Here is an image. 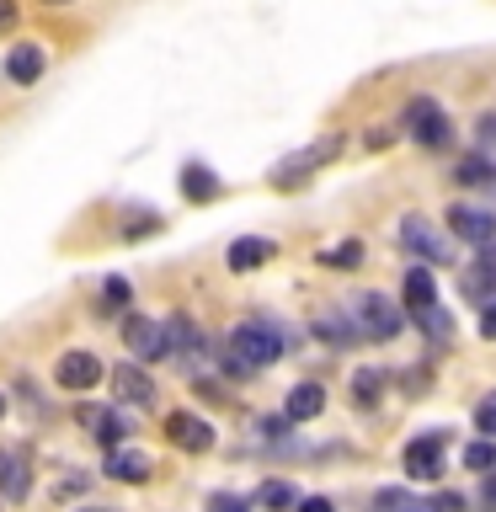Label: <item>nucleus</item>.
Listing matches in <instances>:
<instances>
[{
	"instance_id": "obj_1",
	"label": "nucleus",
	"mask_w": 496,
	"mask_h": 512,
	"mask_svg": "<svg viewBox=\"0 0 496 512\" xmlns=\"http://www.w3.org/2000/svg\"><path fill=\"white\" fill-rule=\"evenodd\" d=\"M288 347H294L288 326H278V320H251V326H235L224 336V368L230 374H251V368L278 363Z\"/></svg>"
},
{
	"instance_id": "obj_2",
	"label": "nucleus",
	"mask_w": 496,
	"mask_h": 512,
	"mask_svg": "<svg viewBox=\"0 0 496 512\" xmlns=\"http://www.w3.org/2000/svg\"><path fill=\"white\" fill-rule=\"evenodd\" d=\"M352 326H358V336H368V342H390V336H400V326H406V315H400V304L390 294H358L352 299Z\"/></svg>"
},
{
	"instance_id": "obj_3",
	"label": "nucleus",
	"mask_w": 496,
	"mask_h": 512,
	"mask_svg": "<svg viewBox=\"0 0 496 512\" xmlns=\"http://www.w3.org/2000/svg\"><path fill=\"white\" fill-rule=\"evenodd\" d=\"M395 235H400V246H406L411 256H422V267H454V251H448V240L432 230L422 214H406V219L395 224Z\"/></svg>"
},
{
	"instance_id": "obj_4",
	"label": "nucleus",
	"mask_w": 496,
	"mask_h": 512,
	"mask_svg": "<svg viewBox=\"0 0 496 512\" xmlns=\"http://www.w3.org/2000/svg\"><path fill=\"white\" fill-rule=\"evenodd\" d=\"M123 342L134 358H166L171 331H166V320H155V315H123Z\"/></svg>"
},
{
	"instance_id": "obj_5",
	"label": "nucleus",
	"mask_w": 496,
	"mask_h": 512,
	"mask_svg": "<svg viewBox=\"0 0 496 512\" xmlns=\"http://www.w3.org/2000/svg\"><path fill=\"white\" fill-rule=\"evenodd\" d=\"M406 134L416 144H427V150H438V144H448V118H443V107L432 102V96H416V102L406 107Z\"/></svg>"
},
{
	"instance_id": "obj_6",
	"label": "nucleus",
	"mask_w": 496,
	"mask_h": 512,
	"mask_svg": "<svg viewBox=\"0 0 496 512\" xmlns=\"http://www.w3.org/2000/svg\"><path fill=\"white\" fill-rule=\"evenodd\" d=\"M448 230L459 240H470V246H491L496 240V214L491 208H475V203H454L448 208Z\"/></svg>"
},
{
	"instance_id": "obj_7",
	"label": "nucleus",
	"mask_w": 496,
	"mask_h": 512,
	"mask_svg": "<svg viewBox=\"0 0 496 512\" xmlns=\"http://www.w3.org/2000/svg\"><path fill=\"white\" fill-rule=\"evenodd\" d=\"M166 438L182 448V454H208V448H214V427H208L203 416H192V411H171L166 416Z\"/></svg>"
},
{
	"instance_id": "obj_8",
	"label": "nucleus",
	"mask_w": 496,
	"mask_h": 512,
	"mask_svg": "<svg viewBox=\"0 0 496 512\" xmlns=\"http://www.w3.org/2000/svg\"><path fill=\"white\" fill-rule=\"evenodd\" d=\"M54 384L59 390H96L102 384V363L91 358V352H64V358L54 363Z\"/></svg>"
},
{
	"instance_id": "obj_9",
	"label": "nucleus",
	"mask_w": 496,
	"mask_h": 512,
	"mask_svg": "<svg viewBox=\"0 0 496 512\" xmlns=\"http://www.w3.org/2000/svg\"><path fill=\"white\" fill-rule=\"evenodd\" d=\"M336 150H342V139H336V134H331V139H315V144H310V150H299V155H288V160H283V166H278V171H272V176H278V182H299V176H310L315 166H326V160H331Z\"/></svg>"
},
{
	"instance_id": "obj_10",
	"label": "nucleus",
	"mask_w": 496,
	"mask_h": 512,
	"mask_svg": "<svg viewBox=\"0 0 496 512\" xmlns=\"http://www.w3.org/2000/svg\"><path fill=\"white\" fill-rule=\"evenodd\" d=\"M112 395H118L123 406H155V384H150V374H144V368H134V363H118V368H112Z\"/></svg>"
},
{
	"instance_id": "obj_11",
	"label": "nucleus",
	"mask_w": 496,
	"mask_h": 512,
	"mask_svg": "<svg viewBox=\"0 0 496 512\" xmlns=\"http://www.w3.org/2000/svg\"><path fill=\"white\" fill-rule=\"evenodd\" d=\"M27 491H32L27 454L22 448H0V496H6V502H27Z\"/></svg>"
},
{
	"instance_id": "obj_12",
	"label": "nucleus",
	"mask_w": 496,
	"mask_h": 512,
	"mask_svg": "<svg viewBox=\"0 0 496 512\" xmlns=\"http://www.w3.org/2000/svg\"><path fill=\"white\" fill-rule=\"evenodd\" d=\"M406 475L411 480H438L443 475V438H438V432L406 443Z\"/></svg>"
},
{
	"instance_id": "obj_13",
	"label": "nucleus",
	"mask_w": 496,
	"mask_h": 512,
	"mask_svg": "<svg viewBox=\"0 0 496 512\" xmlns=\"http://www.w3.org/2000/svg\"><path fill=\"white\" fill-rule=\"evenodd\" d=\"M310 331H315V342H326V347H358L363 336H358V326L342 315V310H315V320H310Z\"/></svg>"
},
{
	"instance_id": "obj_14",
	"label": "nucleus",
	"mask_w": 496,
	"mask_h": 512,
	"mask_svg": "<svg viewBox=\"0 0 496 512\" xmlns=\"http://www.w3.org/2000/svg\"><path fill=\"white\" fill-rule=\"evenodd\" d=\"M464 294H470L480 310L496 299V246H480V262L464 267Z\"/></svg>"
},
{
	"instance_id": "obj_15",
	"label": "nucleus",
	"mask_w": 496,
	"mask_h": 512,
	"mask_svg": "<svg viewBox=\"0 0 496 512\" xmlns=\"http://www.w3.org/2000/svg\"><path fill=\"white\" fill-rule=\"evenodd\" d=\"M43 70H48V59H43L38 43H16L6 54V80H11V86H38Z\"/></svg>"
},
{
	"instance_id": "obj_16",
	"label": "nucleus",
	"mask_w": 496,
	"mask_h": 512,
	"mask_svg": "<svg viewBox=\"0 0 496 512\" xmlns=\"http://www.w3.org/2000/svg\"><path fill=\"white\" fill-rule=\"evenodd\" d=\"M320 411H326V384H315V379L294 384L288 400H283V422H310V416H320Z\"/></svg>"
},
{
	"instance_id": "obj_17",
	"label": "nucleus",
	"mask_w": 496,
	"mask_h": 512,
	"mask_svg": "<svg viewBox=\"0 0 496 512\" xmlns=\"http://www.w3.org/2000/svg\"><path fill=\"white\" fill-rule=\"evenodd\" d=\"M400 299H406L411 315L438 310V288H432V272H427V267H406V278H400Z\"/></svg>"
},
{
	"instance_id": "obj_18",
	"label": "nucleus",
	"mask_w": 496,
	"mask_h": 512,
	"mask_svg": "<svg viewBox=\"0 0 496 512\" xmlns=\"http://www.w3.org/2000/svg\"><path fill=\"white\" fill-rule=\"evenodd\" d=\"M267 256H278V246H272L267 235H240V240H230V256H224V262L235 272H256Z\"/></svg>"
},
{
	"instance_id": "obj_19",
	"label": "nucleus",
	"mask_w": 496,
	"mask_h": 512,
	"mask_svg": "<svg viewBox=\"0 0 496 512\" xmlns=\"http://www.w3.org/2000/svg\"><path fill=\"white\" fill-rule=\"evenodd\" d=\"M150 470H155V464L144 459L139 448H112V459H107V475L123 480V486H144V480H150Z\"/></svg>"
},
{
	"instance_id": "obj_20",
	"label": "nucleus",
	"mask_w": 496,
	"mask_h": 512,
	"mask_svg": "<svg viewBox=\"0 0 496 512\" xmlns=\"http://www.w3.org/2000/svg\"><path fill=\"white\" fill-rule=\"evenodd\" d=\"M75 416H80V427H91L107 448H112V443H123V432H128V427H123V416L112 411V406H80Z\"/></svg>"
},
{
	"instance_id": "obj_21",
	"label": "nucleus",
	"mask_w": 496,
	"mask_h": 512,
	"mask_svg": "<svg viewBox=\"0 0 496 512\" xmlns=\"http://www.w3.org/2000/svg\"><path fill=\"white\" fill-rule=\"evenodd\" d=\"M256 502H262L267 512H288V507H299V491H294V480H262Z\"/></svg>"
},
{
	"instance_id": "obj_22",
	"label": "nucleus",
	"mask_w": 496,
	"mask_h": 512,
	"mask_svg": "<svg viewBox=\"0 0 496 512\" xmlns=\"http://www.w3.org/2000/svg\"><path fill=\"white\" fill-rule=\"evenodd\" d=\"M182 192L187 198H214L219 192V176L203 166V160H192V166H182Z\"/></svg>"
},
{
	"instance_id": "obj_23",
	"label": "nucleus",
	"mask_w": 496,
	"mask_h": 512,
	"mask_svg": "<svg viewBox=\"0 0 496 512\" xmlns=\"http://www.w3.org/2000/svg\"><path fill=\"white\" fill-rule=\"evenodd\" d=\"M416 326H422V331H427V342H438V347L454 342V315H448L443 304H438V310H427V315H416Z\"/></svg>"
},
{
	"instance_id": "obj_24",
	"label": "nucleus",
	"mask_w": 496,
	"mask_h": 512,
	"mask_svg": "<svg viewBox=\"0 0 496 512\" xmlns=\"http://www.w3.org/2000/svg\"><path fill=\"white\" fill-rule=\"evenodd\" d=\"M464 470H475L480 480L496 475V443H491V438H480V443L464 448Z\"/></svg>"
},
{
	"instance_id": "obj_25",
	"label": "nucleus",
	"mask_w": 496,
	"mask_h": 512,
	"mask_svg": "<svg viewBox=\"0 0 496 512\" xmlns=\"http://www.w3.org/2000/svg\"><path fill=\"white\" fill-rule=\"evenodd\" d=\"M358 262H363V246H358V240H342V246L320 251V267H336V272H347V267H358Z\"/></svg>"
},
{
	"instance_id": "obj_26",
	"label": "nucleus",
	"mask_w": 496,
	"mask_h": 512,
	"mask_svg": "<svg viewBox=\"0 0 496 512\" xmlns=\"http://www.w3.org/2000/svg\"><path fill=\"white\" fill-rule=\"evenodd\" d=\"M454 176L464 187H480V182H491V160L486 155H464L459 166H454Z\"/></svg>"
},
{
	"instance_id": "obj_27",
	"label": "nucleus",
	"mask_w": 496,
	"mask_h": 512,
	"mask_svg": "<svg viewBox=\"0 0 496 512\" xmlns=\"http://www.w3.org/2000/svg\"><path fill=\"white\" fill-rule=\"evenodd\" d=\"M379 390H384V374H379V368H358V379H352V395H358L363 406H368V400H379Z\"/></svg>"
},
{
	"instance_id": "obj_28",
	"label": "nucleus",
	"mask_w": 496,
	"mask_h": 512,
	"mask_svg": "<svg viewBox=\"0 0 496 512\" xmlns=\"http://www.w3.org/2000/svg\"><path fill=\"white\" fill-rule=\"evenodd\" d=\"M475 432H480V438H491V443H496V395H486V400L475 406Z\"/></svg>"
},
{
	"instance_id": "obj_29",
	"label": "nucleus",
	"mask_w": 496,
	"mask_h": 512,
	"mask_svg": "<svg viewBox=\"0 0 496 512\" xmlns=\"http://www.w3.org/2000/svg\"><path fill=\"white\" fill-rule=\"evenodd\" d=\"M102 310H128V283L123 278H107L102 283Z\"/></svg>"
},
{
	"instance_id": "obj_30",
	"label": "nucleus",
	"mask_w": 496,
	"mask_h": 512,
	"mask_svg": "<svg viewBox=\"0 0 496 512\" xmlns=\"http://www.w3.org/2000/svg\"><path fill=\"white\" fill-rule=\"evenodd\" d=\"M208 512H251L246 496H235V491H214L208 496Z\"/></svg>"
},
{
	"instance_id": "obj_31",
	"label": "nucleus",
	"mask_w": 496,
	"mask_h": 512,
	"mask_svg": "<svg viewBox=\"0 0 496 512\" xmlns=\"http://www.w3.org/2000/svg\"><path fill=\"white\" fill-rule=\"evenodd\" d=\"M406 507H411V496H406V491H395V486L374 496V512H406Z\"/></svg>"
},
{
	"instance_id": "obj_32",
	"label": "nucleus",
	"mask_w": 496,
	"mask_h": 512,
	"mask_svg": "<svg viewBox=\"0 0 496 512\" xmlns=\"http://www.w3.org/2000/svg\"><path fill=\"white\" fill-rule=\"evenodd\" d=\"M480 336H486V342H496V299L480 310Z\"/></svg>"
},
{
	"instance_id": "obj_33",
	"label": "nucleus",
	"mask_w": 496,
	"mask_h": 512,
	"mask_svg": "<svg viewBox=\"0 0 496 512\" xmlns=\"http://www.w3.org/2000/svg\"><path fill=\"white\" fill-rule=\"evenodd\" d=\"M432 507H438V512H464V496H459V491H443Z\"/></svg>"
},
{
	"instance_id": "obj_34",
	"label": "nucleus",
	"mask_w": 496,
	"mask_h": 512,
	"mask_svg": "<svg viewBox=\"0 0 496 512\" xmlns=\"http://www.w3.org/2000/svg\"><path fill=\"white\" fill-rule=\"evenodd\" d=\"M480 507L496 512V475H486V486H480Z\"/></svg>"
},
{
	"instance_id": "obj_35",
	"label": "nucleus",
	"mask_w": 496,
	"mask_h": 512,
	"mask_svg": "<svg viewBox=\"0 0 496 512\" xmlns=\"http://www.w3.org/2000/svg\"><path fill=\"white\" fill-rule=\"evenodd\" d=\"M16 27V0H0V32Z\"/></svg>"
},
{
	"instance_id": "obj_36",
	"label": "nucleus",
	"mask_w": 496,
	"mask_h": 512,
	"mask_svg": "<svg viewBox=\"0 0 496 512\" xmlns=\"http://www.w3.org/2000/svg\"><path fill=\"white\" fill-rule=\"evenodd\" d=\"M299 512H336V507L326 502V496H310V502H299Z\"/></svg>"
},
{
	"instance_id": "obj_37",
	"label": "nucleus",
	"mask_w": 496,
	"mask_h": 512,
	"mask_svg": "<svg viewBox=\"0 0 496 512\" xmlns=\"http://www.w3.org/2000/svg\"><path fill=\"white\" fill-rule=\"evenodd\" d=\"M406 512H438V507H432V502H411Z\"/></svg>"
},
{
	"instance_id": "obj_38",
	"label": "nucleus",
	"mask_w": 496,
	"mask_h": 512,
	"mask_svg": "<svg viewBox=\"0 0 496 512\" xmlns=\"http://www.w3.org/2000/svg\"><path fill=\"white\" fill-rule=\"evenodd\" d=\"M80 512H118V507H80Z\"/></svg>"
},
{
	"instance_id": "obj_39",
	"label": "nucleus",
	"mask_w": 496,
	"mask_h": 512,
	"mask_svg": "<svg viewBox=\"0 0 496 512\" xmlns=\"http://www.w3.org/2000/svg\"><path fill=\"white\" fill-rule=\"evenodd\" d=\"M43 6H70V0H43Z\"/></svg>"
},
{
	"instance_id": "obj_40",
	"label": "nucleus",
	"mask_w": 496,
	"mask_h": 512,
	"mask_svg": "<svg viewBox=\"0 0 496 512\" xmlns=\"http://www.w3.org/2000/svg\"><path fill=\"white\" fill-rule=\"evenodd\" d=\"M0 416H6V395H0Z\"/></svg>"
}]
</instances>
